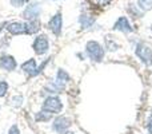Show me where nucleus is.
<instances>
[{
	"label": "nucleus",
	"mask_w": 152,
	"mask_h": 134,
	"mask_svg": "<svg viewBox=\"0 0 152 134\" xmlns=\"http://www.w3.org/2000/svg\"><path fill=\"white\" fill-rule=\"evenodd\" d=\"M40 109L50 114H52V115L55 117V115H59V114L63 111L64 103L59 95H47V97H44V99H43Z\"/></svg>",
	"instance_id": "obj_1"
},
{
	"label": "nucleus",
	"mask_w": 152,
	"mask_h": 134,
	"mask_svg": "<svg viewBox=\"0 0 152 134\" xmlns=\"http://www.w3.org/2000/svg\"><path fill=\"white\" fill-rule=\"evenodd\" d=\"M86 56L95 63H100L105 56V50L96 40H88L86 44Z\"/></svg>",
	"instance_id": "obj_2"
},
{
	"label": "nucleus",
	"mask_w": 152,
	"mask_h": 134,
	"mask_svg": "<svg viewBox=\"0 0 152 134\" xmlns=\"http://www.w3.org/2000/svg\"><path fill=\"white\" fill-rule=\"evenodd\" d=\"M50 38L45 34H37L35 35L34 40H32V51L35 53L36 56H44L50 53Z\"/></svg>",
	"instance_id": "obj_3"
},
{
	"label": "nucleus",
	"mask_w": 152,
	"mask_h": 134,
	"mask_svg": "<svg viewBox=\"0 0 152 134\" xmlns=\"http://www.w3.org/2000/svg\"><path fill=\"white\" fill-rule=\"evenodd\" d=\"M132 44H134L135 55L140 59V62L147 67L152 66V48L150 46L143 42H132Z\"/></svg>",
	"instance_id": "obj_4"
},
{
	"label": "nucleus",
	"mask_w": 152,
	"mask_h": 134,
	"mask_svg": "<svg viewBox=\"0 0 152 134\" xmlns=\"http://www.w3.org/2000/svg\"><path fill=\"white\" fill-rule=\"evenodd\" d=\"M71 125H72V121L69 117L59 114V115L53 117V119L51 121V129L56 134H64L67 130H69Z\"/></svg>",
	"instance_id": "obj_5"
},
{
	"label": "nucleus",
	"mask_w": 152,
	"mask_h": 134,
	"mask_svg": "<svg viewBox=\"0 0 152 134\" xmlns=\"http://www.w3.org/2000/svg\"><path fill=\"white\" fill-rule=\"evenodd\" d=\"M40 13H42V4L39 1H29L24 7L21 18L24 19V21H31L35 19H39Z\"/></svg>",
	"instance_id": "obj_6"
},
{
	"label": "nucleus",
	"mask_w": 152,
	"mask_h": 134,
	"mask_svg": "<svg viewBox=\"0 0 152 134\" xmlns=\"http://www.w3.org/2000/svg\"><path fill=\"white\" fill-rule=\"evenodd\" d=\"M19 63L16 61V58L11 54L1 53L0 54V70L4 73H13L15 70H18Z\"/></svg>",
	"instance_id": "obj_7"
},
{
	"label": "nucleus",
	"mask_w": 152,
	"mask_h": 134,
	"mask_svg": "<svg viewBox=\"0 0 152 134\" xmlns=\"http://www.w3.org/2000/svg\"><path fill=\"white\" fill-rule=\"evenodd\" d=\"M37 66H39V62L35 58H28L27 61H24L20 64V71L26 75L27 79H32L37 76Z\"/></svg>",
	"instance_id": "obj_8"
},
{
	"label": "nucleus",
	"mask_w": 152,
	"mask_h": 134,
	"mask_svg": "<svg viewBox=\"0 0 152 134\" xmlns=\"http://www.w3.org/2000/svg\"><path fill=\"white\" fill-rule=\"evenodd\" d=\"M47 28L50 30L56 38H59L61 35V32H63V15H61L60 11H58V12L48 20Z\"/></svg>",
	"instance_id": "obj_9"
},
{
	"label": "nucleus",
	"mask_w": 152,
	"mask_h": 134,
	"mask_svg": "<svg viewBox=\"0 0 152 134\" xmlns=\"http://www.w3.org/2000/svg\"><path fill=\"white\" fill-rule=\"evenodd\" d=\"M5 31L11 35V36H21V35H27V23L26 21H8L5 26Z\"/></svg>",
	"instance_id": "obj_10"
},
{
	"label": "nucleus",
	"mask_w": 152,
	"mask_h": 134,
	"mask_svg": "<svg viewBox=\"0 0 152 134\" xmlns=\"http://www.w3.org/2000/svg\"><path fill=\"white\" fill-rule=\"evenodd\" d=\"M66 89H67L66 86L58 83L55 79H50V81L43 86L42 91H43V95L47 97V95H59V94H61V93L66 91Z\"/></svg>",
	"instance_id": "obj_11"
},
{
	"label": "nucleus",
	"mask_w": 152,
	"mask_h": 134,
	"mask_svg": "<svg viewBox=\"0 0 152 134\" xmlns=\"http://www.w3.org/2000/svg\"><path fill=\"white\" fill-rule=\"evenodd\" d=\"M112 28L115 30V31L123 32V34H131V32L134 31V27L131 26V23H129L127 16H120V18L115 21Z\"/></svg>",
	"instance_id": "obj_12"
},
{
	"label": "nucleus",
	"mask_w": 152,
	"mask_h": 134,
	"mask_svg": "<svg viewBox=\"0 0 152 134\" xmlns=\"http://www.w3.org/2000/svg\"><path fill=\"white\" fill-rule=\"evenodd\" d=\"M95 23H96V19L87 12H83L79 16V24H80L81 30H91L95 26Z\"/></svg>",
	"instance_id": "obj_13"
},
{
	"label": "nucleus",
	"mask_w": 152,
	"mask_h": 134,
	"mask_svg": "<svg viewBox=\"0 0 152 134\" xmlns=\"http://www.w3.org/2000/svg\"><path fill=\"white\" fill-rule=\"evenodd\" d=\"M55 81L58 83L63 84V86L67 87V84L69 83L71 81V75L68 74V71H66L64 68H58L56 70V74H55Z\"/></svg>",
	"instance_id": "obj_14"
},
{
	"label": "nucleus",
	"mask_w": 152,
	"mask_h": 134,
	"mask_svg": "<svg viewBox=\"0 0 152 134\" xmlns=\"http://www.w3.org/2000/svg\"><path fill=\"white\" fill-rule=\"evenodd\" d=\"M26 23H27V35L40 34V30H42V21H40V19H35V20L26 21Z\"/></svg>",
	"instance_id": "obj_15"
},
{
	"label": "nucleus",
	"mask_w": 152,
	"mask_h": 134,
	"mask_svg": "<svg viewBox=\"0 0 152 134\" xmlns=\"http://www.w3.org/2000/svg\"><path fill=\"white\" fill-rule=\"evenodd\" d=\"M34 118H35V122H36V124H47V122H51V121H52V119H53V115L40 109L37 113H35Z\"/></svg>",
	"instance_id": "obj_16"
},
{
	"label": "nucleus",
	"mask_w": 152,
	"mask_h": 134,
	"mask_svg": "<svg viewBox=\"0 0 152 134\" xmlns=\"http://www.w3.org/2000/svg\"><path fill=\"white\" fill-rule=\"evenodd\" d=\"M23 103H24V97H23V94H13L12 97L10 98V105L12 106L13 109H20L21 106H23Z\"/></svg>",
	"instance_id": "obj_17"
},
{
	"label": "nucleus",
	"mask_w": 152,
	"mask_h": 134,
	"mask_svg": "<svg viewBox=\"0 0 152 134\" xmlns=\"http://www.w3.org/2000/svg\"><path fill=\"white\" fill-rule=\"evenodd\" d=\"M8 93H10V83L7 79H0V99L7 98Z\"/></svg>",
	"instance_id": "obj_18"
},
{
	"label": "nucleus",
	"mask_w": 152,
	"mask_h": 134,
	"mask_svg": "<svg viewBox=\"0 0 152 134\" xmlns=\"http://www.w3.org/2000/svg\"><path fill=\"white\" fill-rule=\"evenodd\" d=\"M51 62H52V56H47V58H44L42 62H39V66H37V76L44 73V70L48 67V64H50Z\"/></svg>",
	"instance_id": "obj_19"
},
{
	"label": "nucleus",
	"mask_w": 152,
	"mask_h": 134,
	"mask_svg": "<svg viewBox=\"0 0 152 134\" xmlns=\"http://www.w3.org/2000/svg\"><path fill=\"white\" fill-rule=\"evenodd\" d=\"M137 7L142 11H151L152 10V0H137Z\"/></svg>",
	"instance_id": "obj_20"
},
{
	"label": "nucleus",
	"mask_w": 152,
	"mask_h": 134,
	"mask_svg": "<svg viewBox=\"0 0 152 134\" xmlns=\"http://www.w3.org/2000/svg\"><path fill=\"white\" fill-rule=\"evenodd\" d=\"M118 43H115V40L111 39V36H107L105 38V48H108L110 51H115L118 50Z\"/></svg>",
	"instance_id": "obj_21"
},
{
	"label": "nucleus",
	"mask_w": 152,
	"mask_h": 134,
	"mask_svg": "<svg viewBox=\"0 0 152 134\" xmlns=\"http://www.w3.org/2000/svg\"><path fill=\"white\" fill-rule=\"evenodd\" d=\"M7 134H21L19 125H18V124H12V125L10 126V129H8Z\"/></svg>",
	"instance_id": "obj_22"
},
{
	"label": "nucleus",
	"mask_w": 152,
	"mask_h": 134,
	"mask_svg": "<svg viewBox=\"0 0 152 134\" xmlns=\"http://www.w3.org/2000/svg\"><path fill=\"white\" fill-rule=\"evenodd\" d=\"M10 3H11V5H12V7L20 8V7H23L27 1H26V0H10Z\"/></svg>",
	"instance_id": "obj_23"
},
{
	"label": "nucleus",
	"mask_w": 152,
	"mask_h": 134,
	"mask_svg": "<svg viewBox=\"0 0 152 134\" xmlns=\"http://www.w3.org/2000/svg\"><path fill=\"white\" fill-rule=\"evenodd\" d=\"M147 132H148V134H152V111L147 118Z\"/></svg>",
	"instance_id": "obj_24"
},
{
	"label": "nucleus",
	"mask_w": 152,
	"mask_h": 134,
	"mask_svg": "<svg viewBox=\"0 0 152 134\" xmlns=\"http://www.w3.org/2000/svg\"><path fill=\"white\" fill-rule=\"evenodd\" d=\"M110 1H111V0H94L95 4L100 5V7H104V5H107Z\"/></svg>",
	"instance_id": "obj_25"
},
{
	"label": "nucleus",
	"mask_w": 152,
	"mask_h": 134,
	"mask_svg": "<svg viewBox=\"0 0 152 134\" xmlns=\"http://www.w3.org/2000/svg\"><path fill=\"white\" fill-rule=\"evenodd\" d=\"M7 23H8V21H4V23L0 24V35H1V32L5 30V26H7Z\"/></svg>",
	"instance_id": "obj_26"
},
{
	"label": "nucleus",
	"mask_w": 152,
	"mask_h": 134,
	"mask_svg": "<svg viewBox=\"0 0 152 134\" xmlns=\"http://www.w3.org/2000/svg\"><path fill=\"white\" fill-rule=\"evenodd\" d=\"M64 134H75L74 132H72V130H67V132L66 133H64Z\"/></svg>",
	"instance_id": "obj_27"
},
{
	"label": "nucleus",
	"mask_w": 152,
	"mask_h": 134,
	"mask_svg": "<svg viewBox=\"0 0 152 134\" xmlns=\"http://www.w3.org/2000/svg\"><path fill=\"white\" fill-rule=\"evenodd\" d=\"M0 111H1V103H0Z\"/></svg>",
	"instance_id": "obj_28"
},
{
	"label": "nucleus",
	"mask_w": 152,
	"mask_h": 134,
	"mask_svg": "<svg viewBox=\"0 0 152 134\" xmlns=\"http://www.w3.org/2000/svg\"><path fill=\"white\" fill-rule=\"evenodd\" d=\"M26 1H27V3H29V1H31V0H26Z\"/></svg>",
	"instance_id": "obj_29"
},
{
	"label": "nucleus",
	"mask_w": 152,
	"mask_h": 134,
	"mask_svg": "<svg viewBox=\"0 0 152 134\" xmlns=\"http://www.w3.org/2000/svg\"><path fill=\"white\" fill-rule=\"evenodd\" d=\"M151 31H152V26H151Z\"/></svg>",
	"instance_id": "obj_30"
},
{
	"label": "nucleus",
	"mask_w": 152,
	"mask_h": 134,
	"mask_svg": "<svg viewBox=\"0 0 152 134\" xmlns=\"http://www.w3.org/2000/svg\"><path fill=\"white\" fill-rule=\"evenodd\" d=\"M52 1H55V0H52Z\"/></svg>",
	"instance_id": "obj_31"
}]
</instances>
